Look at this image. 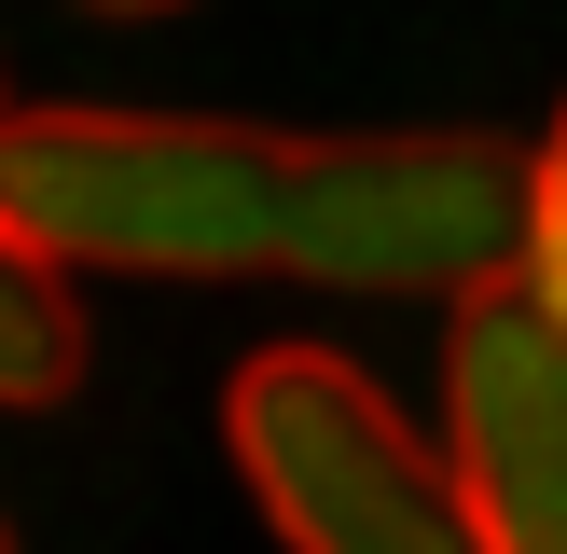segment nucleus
Here are the masks:
<instances>
[{"label": "nucleus", "mask_w": 567, "mask_h": 554, "mask_svg": "<svg viewBox=\"0 0 567 554\" xmlns=\"http://www.w3.org/2000/svg\"><path fill=\"white\" fill-rule=\"evenodd\" d=\"M305 138L208 111H97L55 98L0 138V222L55 277H291Z\"/></svg>", "instance_id": "nucleus-1"}, {"label": "nucleus", "mask_w": 567, "mask_h": 554, "mask_svg": "<svg viewBox=\"0 0 567 554\" xmlns=\"http://www.w3.org/2000/svg\"><path fill=\"white\" fill-rule=\"evenodd\" d=\"M221 443H236V485L264 499V526L291 554H498L457 458L347 347H305V332L249 347L221 388Z\"/></svg>", "instance_id": "nucleus-2"}, {"label": "nucleus", "mask_w": 567, "mask_h": 554, "mask_svg": "<svg viewBox=\"0 0 567 554\" xmlns=\"http://www.w3.org/2000/svg\"><path fill=\"white\" fill-rule=\"evenodd\" d=\"M540 249V153L485 125H402V138H305L291 194V277L305 291H388V305H498Z\"/></svg>", "instance_id": "nucleus-3"}, {"label": "nucleus", "mask_w": 567, "mask_h": 554, "mask_svg": "<svg viewBox=\"0 0 567 554\" xmlns=\"http://www.w3.org/2000/svg\"><path fill=\"white\" fill-rule=\"evenodd\" d=\"M443 458L498 554H567V319L540 291L443 319Z\"/></svg>", "instance_id": "nucleus-4"}, {"label": "nucleus", "mask_w": 567, "mask_h": 554, "mask_svg": "<svg viewBox=\"0 0 567 554\" xmlns=\"http://www.w3.org/2000/svg\"><path fill=\"white\" fill-rule=\"evenodd\" d=\"M83 388V305L42 249L0 222V416H55Z\"/></svg>", "instance_id": "nucleus-5"}, {"label": "nucleus", "mask_w": 567, "mask_h": 554, "mask_svg": "<svg viewBox=\"0 0 567 554\" xmlns=\"http://www.w3.org/2000/svg\"><path fill=\"white\" fill-rule=\"evenodd\" d=\"M526 291L567 319V111H554V138H540V249H526Z\"/></svg>", "instance_id": "nucleus-6"}, {"label": "nucleus", "mask_w": 567, "mask_h": 554, "mask_svg": "<svg viewBox=\"0 0 567 554\" xmlns=\"http://www.w3.org/2000/svg\"><path fill=\"white\" fill-rule=\"evenodd\" d=\"M0 138H14V98H0Z\"/></svg>", "instance_id": "nucleus-7"}, {"label": "nucleus", "mask_w": 567, "mask_h": 554, "mask_svg": "<svg viewBox=\"0 0 567 554\" xmlns=\"http://www.w3.org/2000/svg\"><path fill=\"white\" fill-rule=\"evenodd\" d=\"M0 554H14V526H0Z\"/></svg>", "instance_id": "nucleus-8"}]
</instances>
